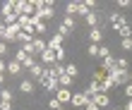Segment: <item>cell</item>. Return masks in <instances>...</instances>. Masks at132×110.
Wrapping results in <instances>:
<instances>
[{
    "label": "cell",
    "instance_id": "7bdbcfd3",
    "mask_svg": "<svg viewBox=\"0 0 132 110\" xmlns=\"http://www.w3.org/2000/svg\"><path fill=\"white\" fill-rule=\"evenodd\" d=\"M55 110H65V108H63V105H60V108H55Z\"/></svg>",
    "mask_w": 132,
    "mask_h": 110
},
{
    "label": "cell",
    "instance_id": "277c9868",
    "mask_svg": "<svg viewBox=\"0 0 132 110\" xmlns=\"http://www.w3.org/2000/svg\"><path fill=\"white\" fill-rule=\"evenodd\" d=\"M22 72H24V65H22V62L19 60H10V62H7V74H12V77H19Z\"/></svg>",
    "mask_w": 132,
    "mask_h": 110
},
{
    "label": "cell",
    "instance_id": "836d02e7",
    "mask_svg": "<svg viewBox=\"0 0 132 110\" xmlns=\"http://www.w3.org/2000/svg\"><path fill=\"white\" fill-rule=\"evenodd\" d=\"M125 96H127V100H130V98H132V81H130V84H127V86H125Z\"/></svg>",
    "mask_w": 132,
    "mask_h": 110
},
{
    "label": "cell",
    "instance_id": "52a82bcc",
    "mask_svg": "<svg viewBox=\"0 0 132 110\" xmlns=\"http://www.w3.org/2000/svg\"><path fill=\"white\" fill-rule=\"evenodd\" d=\"M55 98L65 105V103H70V100H72V91H70V89H63V86H60V89L55 91Z\"/></svg>",
    "mask_w": 132,
    "mask_h": 110
},
{
    "label": "cell",
    "instance_id": "ee69618b",
    "mask_svg": "<svg viewBox=\"0 0 132 110\" xmlns=\"http://www.w3.org/2000/svg\"><path fill=\"white\" fill-rule=\"evenodd\" d=\"M130 81H132V69H130Z\"/></svg>",
    "mask_w": 132,
    "mask_h": 110
},
{
    "label": "cell",
    "instance_id": "ac0fdd59",
    "mask_svg": "<svg viewBox=\"0 0 132 110\" xmlns=\"http://www.w3.org/2000/svg\"><path fill=\"white\" fill-rule=\"evenodd\" d=\"M111 67H115V58H113V53L108 55V58H103V60H101V69H106V72H108Z\"/></svg>",
    "mask_w": 132,
    "mask_h": 110
},
{
    "label": "cell",
    "instance_id": "d4e9b609",
    "mask_svg": "<svg viewBox=\"0 0 132 110\" xmlns=\"http://www.w3.org/2000/svg\"><path fill=\"white\" fill-rule=\"evenodd\" d=\"M118 34H120V38H132V29H130V24H125V26L118 31Z\"/></svg>",
    "mask_w": 132,
    "mask_h": 110
},
{
    "label": "cell",
    "instance_id": "ba28073f",
    "mask_svg": "<svg viewBox=\"0 0 132 110\" xmlns=\"http://www.w3.org/2000/svg\"><path fill=\"white\" fill-rule=\"evenodd\" d=\"M89 41L94 43V45H101V41H103V31H101V26L89 29Z\"/></svg>",
    "mask_w": 132,
    "mask_h": 110
},
{
    "label": "cell",
    "instance_id": "ab89813d",
    "mask_svg": "<svg viewBox=\"0 0 132 110\" xmlns=\"http://www.w3.org/2000/svg\"><path fill=\"white\" fill-rule=\"evenodd\" d=\"M125 110H132V98L127 100V105H125Z\"/></svg>",
    "mask_w": 132,
    "mask_h": 110
},
{
    "label": "cell",
    "instance_id": "74e56055",
    "mask_svg": "<svg viewBox=\"0 0 132 110\" xmlns=\"http://www.w3.org/2000/svg\"><path fill=\"white\" fill-rule=\"evenodd\" d=\"M132 3H130V0H118V7H130Z\"/></svg>",
    "mask_w": 132,
    "mask_h": 110
},
{
    "label": "cell",
    "instance_id": "4316f807",
    "mask_svg": "<svg viewBox=\"0 0 132 110\" xmlns=\"http://www.w3.org/2000/svg\"><path fill=\"white\" fill-rule=\"evenodd\" d=\"M98 48H101V45H94V43H91L89 48H87V53H89V58H98Z\"/></svg>",
    "mask_w": 132,
    "mask_h": 110
},
{
    "label": "cell",
    "instance_id": "60d3db41",
    "mask_svg": "<svg viewBox=\"0 0 132 110\" xmlns=\"http://www.w3.org/2000/svg\"><path fill=\"white\" fill-rule=\"evenodd\" d=\"M3 81H5V74H0V86H3Z\"/></svg>",
    "mask_w": 132,
    "mask_h": 110
},
{
    "label": "cell",
    "instance_id": "d590c367",
    "mask_svg": "<svg viewBox=\"0 0 132 110\" xmlns=\"http://www.w3.org/2000/svg\"><path fill=\"white\" fill-rule=\"evenodd\" d=\"M5 53H7V43H5V41H0V58H3Z\"/></svg>",
    "mask_w": 132,
    "mask_h": 110
},
{
    "label": "cell",
    "instance_id": "f1b7e54d",
    "mask_svg": "<svg viewBox=\"0 0 132 110\" xmlns=\"http://www.w3.org/2000/svg\"><path fill=\"white\" fill-rule=\"evenodd\" d=\"M120 48L122 50H132V38H122V41H120Z\"/></svg>",
    "mask_w": 132,
    "mask_h": 110
},
{
    "label": "cell",
    "instance_id": "6da1fadb",
    "mask_svg": "<svg viewBox=\"0 0 132 110\" xmlns=\"http://www.w3.org/2000/svg\"><path fill=\"white\" fill-rule=\"evenodd\" d=\"M108 79H113L115 86H125V84H130V72L118 69V67H111L108 69Z\"/></svg>",
    "mask_w": 132,
    "mask_h": 110
},
{
    "label": "cell",
    "instance_id": "8d00e7d4",
    "mask_svg": "<svg viewBox=\"0 0 132 110\" xmlns=\"http://www.w3.org/2000/svg\"><path fill=\"white\" fill-rule=\"evenodd\" d=\"M58 34H60V36H67V34H70V29H65L63 24H60V26H58Z\"/></svg>",
    "mask_w": 132,
    "mask_h": 110
},
{
    "label": "cell",
    "instance_id": "3957f363",
    "mask_svg": "<svg viewBox=\"0 0 132 110\" xmlns=\"http://www.w3.org/2000/svg\"><path fill=\"white\" fill-rule=\"evenodd\" d=\"M41 62H43V67H53V65H58V60H55V50H51V48H46L41 55Z\"/></svg>",
    "mask_w": 132,
    "mask_h": 110
},
{
    "label": "cell",
    "instance_id": "8992f818",
    "mask_svg": "<svg viewBox=\"0 0 132 110\" xmlns=\"http://www.w3.org/2000/svg\"><path fill=\"white\" fill-rule=\"evenodd\" d=\"M14 12H17V0H5L3 10H0V17H7V14H14Z\"/></svg>",
    "mask_w": 132,
    "mask_h": 110
},
{
    "label": "cell",
    "instance_id": "44dd1931",
    "mask_svg": "<svg viewBox=\"0 0 132 110\" xmlns=\"http://www.w3.org/2000/svg\"><path fill=\"white\" fill-rule=\"evenodd\" d=\"M46 31H48L46 22H36V24H34V36H41V34H46Z\"/></svg>",
    "mask_w": 132,
    "mask_h": 110
},
{
    "label": "cell",
    "instance_id": "7402d4cb",
    "mask_svg": "<svg viewBox=\"0 0 132 110\" xmlns=\"http://www.w3.org/2000/svg\"><path fill=\"white\" fill-rule=\"evenodd\" d=\"M115 67H118V69H125V72H130V62H127V58H115Z\"/></svg>",
    "mask_w": 132,
    "mask_h": 110
},
{
    "label": "cell",
    "instance_id": "5b68a950",
    "mask_svg": "<svg viewBox=\"0 0 132 110\" xmlns=\"http://www.w3.org/2000/svg\"><path fill=\"white\" fill-rule=\"evenodd\" d=\"M75 108H87V103H89V98L84 96V91H75L72 93V100H70Z\"/></svg>",
    "mask_w": 132,
    "mask_h": 110
},
{
    "label": "cell",
    "instance_id": "e0dca14e",
    "mask_svg": "<svg viewBox=\"0 0 132 110\" xmlns=\"http://www.w3.org/2000/svg\"><path fill=\"white\" fill-rule=\"evenodd\" d=\"M43 89L51 91V93H55V91L60 89V81H58V79H48V81H43Z\"/></svg>",
    "mask_w": 132,
    "mask_h": 110
},
{
    "label": "cell",
    "instance_id": "4dcf8cb0",
    "mask_svg": "<svg viewBox=\"0 0 132 110\" xmlns=\"http://www.w3.org/2000/svg\"><path fill=\"white\" fill-rule=\"evenodd\" d=\"M65 14H70V17H75V3H67V7H65Z\"/></svg>",
    "mask_w": 132,
    "mask_h": 110
},
{
    "label": "cell",
    "instance_id": "30bf717a",
    "mask_svg": "<svg viewBox=\"0 0 132 110\" xmlns=\"http://www.w3.org/2000/svg\"><path fill=\"white\" fill-rule=\"evenodd\" d=\"M94 103H96L101 110H103V108H108V105H111V98H108V93H98V96L94 98Z\"/></svg>",
    "mask_w": 132,
    "mask_h": 110
},
{
    "label": "cell",
    "instance_id": "f35d334b",
    "mask_svg": "<svg viewBox=\"0 0 132 110\" xmlns=\"http://www.w3.org/2000/svg\"><path fill=\"white\" fill-rule=\"evenodd\" d=\"M5 29H7V26H5V22L0 19V36H3V31H5Z\"/></svg>",
    "mask_w": 132,
    "mask_h": 110
},
{
    "label": "cell",
    "instance_id": "4fadbf2b",
    "mask_svg": "<svg viewBox=\"0 0 132 110\" xmlns=\"http://www.w3.org/2000/svg\"><path fill=\"white\" fill-rule=\"evenodd\" d=\"M106 79H108V72H106V69H101V67L94 72V77H91V81H96V84H103Z\"/></svg>",
    "mask_w": 132,
    "mask_h": 110
},
{
    "label": "cell",
    "instance_id": "e575fe53",
    "mask_svg": "<svg viewBox=\"0 0 132 110\" xmlns=\"http://www.w3.org/2000/svg\"><path fill=\"white\" fill-rule=\"evenodd\" d=\"M5 72H7V62L0 58V74H5Z\"/></svg>",
    "mask_w": 132,
    "mask_h": 110
},
{
    "label": "cell",
    "instance_id": "d6986e66",
    "mask_svg": "<svg viewBox=\"0 0 132 110\" xmlns=\"http://www.w3.org/2000/svg\"><path fill=\"white\" fill-rule=\"evenodd\" d=\"M91 10H87V5L84 3H75V14H79V17H87Z\"/></svg>",
    "mask_w": 132,
    "mask_h": 110
},
{
    "label": "cell",
    "instance_id": "f546056e",
    "mask_svg": "<svg viewBox=\"0 0 132 110\" xmlns=\"http://www.w3.org/2000/svg\"><path fill=\"white\" fill-rule=\"evenodd\" d=\"M55 60H58V65L65 60V48H55Z\"/></svg>",
    "mask_w": 132,
    "mask_h": 110
},
{
    "label": "cell",
    "instance_id": "603a6c76",
    "mask_svg": "<svg viewBox=\"0 0 132 110\" xmlns=\"http://www.w3.org/2000/svg\"><path fill=\"white\" fill-rule=\"evenodd\" d=\"M65 74L70 77V79H77V74H79V69H77L75 65H65Z\"/></svg>",
    "mask_w": 132,
    "mask_h": 110
},
{
    "label": "cell",
    "instance_id": "5bb4252c",
    "mask_svg": "<svg viewBox=\"0 0 132 110\" xmlns=\"http://www.w3.org/2000/svg\"><path fill=\"white\" fill-rule=\"evenodd\" d=\"M46 48H48V43H46L43 38H38V36H36V38H34V50H36V55H41Z\"/></svg>",
    "mask_w": 132,
    "mask_h": 110
},
{
    "label": "cell",
    "instance_id": "83f0119b",
    "mask_svg": "<svg viewBox=\"0 0 132 110\" xmlns=\"http://www.w3.org/2000/svg\"><path fill=\"white\" fill-rule=\"evenodd\" d=\"M108 55H111V48H108V45H101L98 48V58L103 60V58H108Z\"/></svg>",
    "mask_w": 132,
    "mask_h": 110
},
{
    "label": "cell",
    "instance_id": "1f68e13d",
    "mask_svg": "<svg viewBox=\"0 0 132 110\" xmlns=\"http://www.w3.org/2000/svg\"><path fill=\"white\" fill-rule=\"evenodd\" d=\"M48 105H51V110H55V108H60V105H63V103H60V100H58L55 96H53V98H51V103H48Z\"/></svg>",
    "mask_w": 132,
    "mask_h": 110
},
{
    "label": "cell",
    "instance_id": "2e32d148",
    "mask_svg": "<svg viewBox=\"0 0 132 110\" xmlns=\"http://www.w3.org/2000/svg\"><path fill=\"white\" fill-rule=\"evenodd\" d=\"M19 91H22V93H31V91H34V81H31V79H22V81H19Z\"/></svg>",
    "mask_w": 132,
    "mask_h": 110
},
{
    "label": "cell",
    "instance_id": "484cf974",
    "mask_svg": "<svg viewBox=\"0 0 132 110\" xmlns=\"http://www.w3.org/2000/svg\"><path fill=\"white\" fill-rule=\"evenodd\" d=\"M27 58H29V55H27L24 50H22V48H17V53H14V60H19L22 65H24V60H27Z\"/></svg>",
    "mask_w": 132,
    "mask_h": 110
},
{
    "label": "cell",
    "instance_id": "d6a6232c",
    "mask_svg": "<svg viewBox=\"0 0 132 110\" xmlns=\"http://www.w3.org/2000/svg\"><path fill=\"white\" fill-rule=\"evenodd\" d=\"M84 110H101L96 103H94V100H89V103H87V108H84Z\"/></svg>",
    "mask_w": 132,
    "mask_h": 110
},
{
    "label": "cell",
    "instance_id": "cb8c5ba5",
    "mask_svg": "<svg viewBox=\"0 0 132 110\" xmlns=\"http://www.w3.org/2000/svg\"><path fill=\"white\" fill-rule=\"evenodd\" d=\"M58 81H60V86H63V89H70V86H72V81H75V79H70L67 74H63V77H60Z\"/></svg>",
    "mask_w": 132,
    "mask_h": 110
},
{
    "label": "cell",
    "instance_id": "9a60e30c",
    "mask_svg": "<svg viewBox=\"0 0 132 110\" xmlns=\"http://www.w3.org/2000/svg\"><path fill=\"white\" fill-rule=\"evenodd\" d=\"M84 19H87V24H89L91 29H96V26H98V12H96V10H94V12H89Z\"/></svg>",
    "mask_w": 132,
    "mask_h": 110
},
{
    "label": "cell",
    "instance_id": "b9f144b4",
    "mask_svg": "<svg viewBox=\"0 0 132 110\" xmlns=\"http://www.w3.org/2000/svg\"><path fill=\"white\" fill-rule=\"evenodd\" d=\"M111 110H125V108H111Z\"/></svg>",
    "mask_w": 132,
    "mask_h": 110
},
{
    "label": "cell",
    "instance_id": "7a4b0ae2",
    "mask_svg": "<svg viewBox=\"0 0 132 110\" xmlns=\"http://www.w3.org/2000/svg\"><path fill=\"white\" fill-rule=\"evenodd\" d=\"M0 110H12V91L0 89Z\"/></svg>",
    "mask_w": 132,
    "mask_h": 110
},
{
    "label": "cell",
    "instance_id": "ffe728a7",
    "mask_svg": "<svg viewBox=\"0 0 132 110\" xmlns=\"http://www.w3.org/2000/svg\"><path fill=\"white\" fill-rule=\"evenodd\" d=\"M60 24H63L65 29H70V31H72V29H77V24H75V17H70V14H65Z\"/></svg>",
    "mask_w": 132,
    "mask_h": 110
},
{
    "label": "cell",
    "instance_id": "7c38bea8",
    "mask_svg": "<svg viewBox=\"0 0 132 110\" xmlns=\"http://www.w3.org/2000/svg\"><path fill=\"white\" fill-rule=\"evenodd\" d=\"M43 72H46V67H43V65H38V62H36V65H34L31 69H29V74H31V79H36V81H38V79L43 77Z\"/></svg>",
    "mask_w": 132,
    "mask_h": 110
},
{
    "label": "cell",
    "instance_id": "9c48e42d",
    "mask_svg": "<svg viewBox=\"0 0 132 110\" xmlns=\"http://www.w3.org/2000/svg\"><path fill=\"white\" fill-rule=\"evenodd\" d=\"M63 41H65V36H60L58 31H55V34H53V38L48 41V48H51V50H55V48H63Z\"/></svg>",
    "mask_w": 132,
    "mask_h": 110
},
{
    "label": "cell",
    "instance_id": "8fae6325",
    "mask_svg": "<svg viewBox=\"0 0 132 110\" xmlns=\"http://www.w3.org/2000/svg\"><path fill=\"white\" fill-rule=\"evenodd\" d=\"M34 38H36V36L27 34V31H19V34H17V43H22V45H29V43H34Z\"/></svg>",
    "mask_w": 132,
    "mask_h": 110
}]
</instances>
